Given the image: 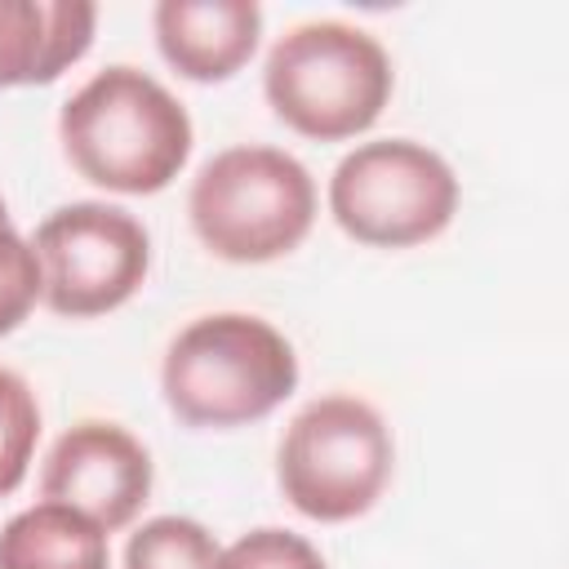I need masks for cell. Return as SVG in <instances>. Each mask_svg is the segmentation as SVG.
<instances>
[{"label": "cell", "instance_id": "6da1fadb", "mask_svg": "<svg viewBox=\"0 0 569 569\" xmlns=\"http://www.w3.org/2000/svg\"><path fill=\"white\" fill-rule=\"evenodd\" d=\"M58 142L84 182L116 196H156L191 160L196 129L156 76L116 62L62 102Z\"/></svg>", "mask_w": 569, "mask_h": 569}, {"label": "cell", "instance_id": "7a4b0ae2", "mask_svg": "<svg viewBox=\"0 0 569 569\" xmlns=\"http://www.w3.org/2000/svg\"><path fill=\"white\" fill-rule=\"evenodd\" d=\"M298 351L262 316L209 311L182 325L160 360V396L182 427L236 431L298 391Z\"/></svg>", "mask_w": 569, "mask_h": 569}, {"label": "cell", "instance_id": "3957f363", "mask_svg": "<svg viewBox=\"0 0 569 569\" xmlns=\"http://www.w3.org/2000/svg\"><path fill=\"white\" fill-rule=\"evenodd\" d=\"M391 89L396 71L382 40L338 18L289 27L262 67L267 107L311 142L369 133L387 111Z\"/></svg>", "mask_w": 569, "mask_h": 569}, {"label": "cell", "instance_id": "277c9868", "mask_svg": "<svg viewBox=\"0 0 569 569\" xmlns=\"http://www.w3.org/2000/svg\"><path fill=\"white\" fill-rule=\"evenodd\" d=\"M316 178L311 169L262 142L222 147L200 164L187 191V218L196 240L240 267L276 262L293 253L316 227Z\"/></svg>", "mask_w": 569, "mask_h": 569}, {"label": "cell", "instance_id": "5b68a950", "mask_svg": "<svg viewBox=\"0 0 569 569\" xmlns=\"http://www.w3.org/2000/svg\"><path fill=\"white\" fill-rule=\"evenodd\" d=\"M396 440L387 418L347 391L302 405L276 449V485L284 502L316 525H347L378 507L391 485Z\"/></svg>", "mask_w": 569, "mask_h": 569}, {"label": "cell", "instance_id": "8992f818", "mask_svg": "<svg viewBox=\"0 0 569 569\" xmlns=\"http://www.w3.org/2000/svg\"><path fill=\"white\" fill-rule=\"evenodd\" d=\"M453 164L413 138L351 147L329 173V213L356 244L413 249L436 240L458 213Z\"/></svg>", "mask_w": 569, "mask_h": 569}, {"label": "cell", "instance_id": "52a82bcc", "mask_svg": "<svg viewBox=\"0 0 569 569\" xmlns=\"http://www.w3.org/2000/svg\"><path fill=\"white\" fill-rule=\"evenodd\" d=\"M40 258V302L62 320H93L124 307L151 271L147 227L107 200L58 204L31 236Z\"/></svg>", "mask_w": 569, "mask_h": 569}, {"label": "cell", "instance_id": "ba28073f", "mask_svg": "<svg viewBox=\"0 0 569 569\" xmlns=\"http://www.w3.org/2000/svg\"><path fill=\"white\" fill-rule=\"evenodd\" d=\"M151 480L156 467L147 445L129 427L107 418L71 422L40 467V493L49 502L76 507L107 533L129 529L138 520L142 502L151 498Z\"/></svg>", "mask_w": 569, "mask_h": 569}, {"label": "cell", "instance_id": "9c48e42d", "mask_svg": "<svg viewBox=\"0 0 569 569\" xmlns=\"http://www.w3.org/2000/svg\"><path fill=\"white\" fill-rule=\"evenodd\" d=\"M160 58L196 84L231 80L262 40V9L253 0H160L151 9Z\"/></svg>", "mask_w": 569, "mask_h": 569}, {"label": "cell", "instance_id": "30bf717a", "mask_svg": "<svg viewBox=\"0 0 569 569\" xmlns=\"http://www.w3.org/2000/svg\"><path fill=\"white\" fill-rule=\"evenodd\" d=\"M93 31L89 0H0V89L53 84L89 53Z\"/></svg>", "mask_w": 569, "mask_h": 569}, {"label": "cell", "instance_id": "8fae6325", "mask_svg": "<svg viewBox=\"0 0 569 569\" xmlns=\"http://www.w3.org/2000/svg\"><path fill=\"white\" fill-rule=\"evenodd\" d=\"M0 569H111V542L76 507L40 498L0 525Z\"/></svg>", "mask_w": 569, "mask_h": 569}, {"label": "cell", "instance_id": "7c38bea8", "mask_svg": "<svg viewBox=\"0 0 569 569\" xmlns=\"http://www.w3.org/2000/svg\"><path fill=\"white\" fill-rule=\"evenodd\" d=\"M218 538L191 516H151L124 542V569H218Z\"/></svg>", "mask_w": 569, "mask_h": 569}, {"label": "cell", "instance_id": "4fadbf2b", "mask_svg": "<svg viewBox=\"0 0 569 569\" xmlns=\"http://www.w3.org/2000/svg\"><path fill=\"white\" fill-rule=\"evenodd\" d=\"M40 445V400L31 382L0 365V498L18 493Z\"/></svg>", "mask_w": 569, "mask_h": 569}, {"label": "cell", "instance_id": "5bb4252c", "mask_svg": "<svg viewBox=\"0 0 569 569\" xmlns=\"http://www.w3.org/2000/svg\"><path fill=\"white\" fill-rule=\"evenodd\" d=\"M44 280H40V258L31 249V240L13 227V218L4 213L0 200V338L13 333L40 302Z\"/></svg>", "mask_w": 569, "mask_h": 569}, {"label": "cell", "instance_id": "9a60e30c", "mask_svg": "<svg viewBox=\"0 0 569 569\" xmlns=\"http://www.w3.org/2000/svg\"><path fill=\"white\" fill-rule=\"evenodd\" d=\"M218 569H329V565L311 538L280 525H262L240 533L231 547H222Z\"/></svg>", "mask_w": 569, "mask_h": 569}]
</instances>
